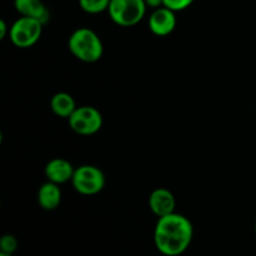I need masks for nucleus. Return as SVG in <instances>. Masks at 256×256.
I'll list each match as a JSON object with an SVG mask.
<instances>
[{"instance_id": "nucleus-1", "label": "nucleus", "mask_w": 256, "mask_h": 256, "mask_svg": "<svg viewBox=\"0 0 256 256\" xmlns=\"http://www.w3.org/2000/svg\"><path fill=\"white\" fill-rule=\"evenodd\" d=\"M194 228L186 216L178 212L158 219L154 229V244L160 254L179 256L190 246Z\"/></svg>"}, {"instance_id": "nucleus-2", "label": "nucleus", "mask_w": 256, "mask_h": 256, "mask_svg": "<svg viewBox=\"0 0 256 256\" xmlns=\"http://www.w3.org/2000/svg\"><path fill=\"white\" fill-rule=\"evenodd\" d=\"M68 48L72 56L82 62H96L104 54L102 39L90 28H79L74 30L68 40Z\"/></svg>"}, {"instance_id": "nucleus-3", "label": "nucleus", "mask_w": 256, "mask_h": 256, "mask_svg": "<svg viewBox=\"0 0 256 256\" xmlns=\"http://www.w3.org/2000/svg\"><path fill=\"white\" fill-rule=\"evenodd\" d=\"M146 9L145 0H112L108 12L115 24L130 28L144 19Z\"/></svg>"}, {"instance_id": "nucleus-4", "label": "nucleus", "mask_w": 256, "mask_h": 256, "mask_svg": "<svg viewBox=\"0 0 256 256\" xmlns=\"http://www.w3.org/2000/svg\"><path fill=\"white\" fill-rule=\"evenodd\" d=\"M70 182L76 192L92 196V195L99 194L104 189L106 179L100 168L86 164L75 168L74 175Z\"/></svg>"}, {"instance_id": "nucleus-5", "label": "nucleus", "mask_w": 256, "mask_h": 256, "mask_svg": "<svg viewBox=\"0 0 256 256\" xmlns=\"http://www.w3.org/2000/svg\"><path fill=\"white\" fill-rule=\"evenodd\" d=\"M44 24L32 18L20 16L10 25V42L19 49H28L36 44L42 34Z\"/></svg>"}, {"instance_id": "nucleus-6", "label": "nucleus", "mask_w": 256, "mask_h": 256, "mask_svg": "<svg viewBox=\"0 0 256 256\" xmlns=\"http://www.w3.org/2000/svg\"><path fill=\"white\" fill-rule=\"evenodd\" d=\"M69 126L74 132L84 136L96 134L102 128V115L96 108L84 105L78 106L69 118Z\"/></svg>"}, {"instance_id": "nucleus-7", "label": "nucleus", "mask_w": 256, "mask_h": 256, "mask_svg": "<svg viewBox=\"0 0 256 256\" xmlns=\"http://www.w3.org/2000/svg\"><path fill=\"white\" fill-rule=\"evenodd\" d=\"M150 32L156 36H168L176 28V12L166 6L154 9L148 20Z\"/></svg>"}, {"instance_id": "nucleus-8", "label": "nucleus", "mask_w": 256, "mask_h": 256, "mask_svg": "<svg viewBox=\"0 0 256 256\" xmlns=\"http://www.w3.org/2000/svg\"><path fill=\"white\" fill-rule=\"evenodd\" d=\"M148 204L152 214L156 215L158 218H162L175 212L176 200L170 190L165 188H156L150 192Z\"/></svg>"}, {"instance_id": "nucleus-9", "label": "nucleus", "mask_w": 256, "mask_h": 256, "mask_svg": "<svg viewBox=\"0 0 256 256\" xmlns=\"http://www.w3.org/2000/svg\"><path fill=\"white\" fill-rule=\"evenodd\" d=\"M74 172L75 168L72 166V162L69 160L64 159V158H54V159H52L45 165L44 170L48 182H55L58 185L72 182Z\"/></svg>"}, {"instance_id": "nucleus-10", "label": "nucleus", "mask_w": 256, "mask_h": 256, "mask_svg": "<svg viewBox=\"0 0 256 256\" xmlns=\"http://www.w3.org/2000/svg\"><path fill=\"white\" fill-rule=\"evenodd\" d=\"M14 8L20 16L32 18L44 25L50 20V12L42 0H14Z\"/></svg>"}, {"instance_id": "nucleus-11", "label": "nucleus", "mask_w": 256, "mask_h": 256, "mask_svg": "<svg viewBox=\"0 0 256 256\" xmlns=\"http://www.w3.org/2000/svg\"><path fill=\"white\" fill-rule=\"evenodd\" d=\"M62 189L55 182H46L38 190V204L44 210H55L62 202Z\"/></svg>"}, {"instance_id": "nucleus-12", "label": "nucleus", "mask_w": 256, "mask_h": 256, "mask_svg": "<svg viewBox=\"0 0 256 256\" xmlns=\"http://www.w3.org/2000/svg\"><path fill=\"white\" fill-rule=\"evenodd\" d=\"M50 108L56 116L69 119L78 106L74 98L69 92H59L50 99Z\"/></svg>"}, {"instance_id": "nucleus-13", "label": "nucleus", "mask_w": 256, "mask_h": 256, "mask_svg": "<svg viewBox=\"0 0 256 256\" xmlns=\"http://www.w3.org/2000/svg\"><path fill=\"white\" fill-rule=\"evenodd\" d=\"M110 2L112 0H79V5L88 14H100L108 12Z\"/></svg>"}, {"instance_id": "nucleus-14", "label": "nucleus", "mask_w": 256, "mask_h": 256, "mask_svg": "<svg viewBox=\"0 0 256 256\" xmlns=\"http://www.w3.org/2000/svg\"><path fill=\"white\" fill-rule=\"evenodd\" d=\"M18 250V240L14 235L5 234L0 239V252L12 255Z\"/></svg>"}, {"instance_id": "nucleus-15", "label": "nucleus", "mask_w": 256, "mask_h": 256, "mask_svg": "<svg viewBox=\"0 0 256 256\" xmlns=\"http://www.w3.org/2000/svg\"><path fill=\"white\" fill-rule=\"evenodd\" d=\"M195 0H164V6L169 8L172 12H182L192 5Z\"/></svg>"}, {"instance_id": "nucleus-16", "label": "nucleus", "mask_w": 256, "mask_h": 256, "mask_svg": "<svg viewBox=\"0 0 256 256\" xmlns=\"http://www.w3.org/2000/svg\"><path fill=\"white\" fill-rule=\"evenodd\" d=\"M10 28L8 26L6 22L4 19H0V40H4L6 35H9Z\"/></svg>"}, {"instance_id": "nucleus-17", "label": "nucleus", "mask_w": 256, "mask_h": 256, "mask_svg": "<svg viewBox=\"0 0 256 256\" xmlns=\"http://www.w3.org/2000/svg\"><path fill=\"white\" fill-rule=\"evenodd\" d=\"M145 4L148 8H152V10L164 6V0H145Z\"/></svg>"}, {"instance_id": "nucleus-18", "label": "nucleus", "mask_w": 256, "mask_h": 256, "mask_svg": "<svg viewBox=\"0 0 256 256\" xmlns=\"http://www.w3.org/2000/svg\"><path fill=\"white\" fill-rule=\"evenodd\" d=\"M0 256H12V255H10V254H4V252H0Z\"/></svg>"}, {"instance_id": "nucleus-19", "label": "nucleus", "mask_w": 256, "mask_h": 256, "mask_svg": "<svg viewBox=\"0 0 256 256\" xmlns=\"http://www.w3.org/2000/svg\"><path fill=\"white\" fill-rule=\"evenodd\" d=\"M255 234H256V222H255Z\"/></svg>"}]
</instances>
